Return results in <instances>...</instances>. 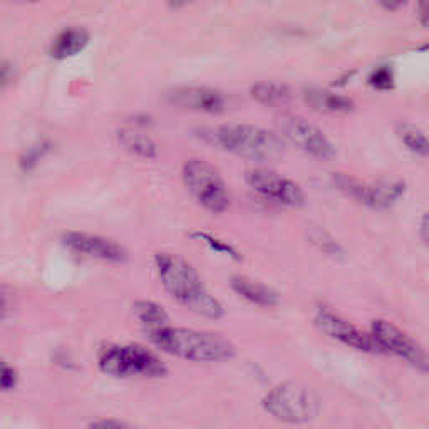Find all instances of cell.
<instances>
[{
	"label": "cell",
	"mask_w": 429,
	"mask_h": 429,
	"mask_svg": "<svg viewBox=\"0 0 429 429\" xmlns=\"http://www.w3.org/2000/svg\"><path fill=\"white\" fill-rule=\"evenodd\" d=\"M154 264L165 290L188 311L207 319H220L225 314L222 304L205 289L195 267L182 257L158 253Z\"/></svg>",
	"instance_id": "6da1fadb"
},
{
	"label": "cell",
	"mask_w": 429,
	"mask_h": 429,
	"mask_svg": "<svg viewBox=\"0 0 429 429\" xmlns=\"http://www.w3.org/2000/svg\"><path fill=\"white\" fill-rule=\"evenodd\" d=\"M149 341L163 353L193 362H218L235 355V347L220 334L203 332L183 327H166L148 330Z\"/></svg>",
	"instance_id": "7a4b0ae2"
},
{
	"label": "cell",
	"mask_w": 429,
	"mask_h": 429,
	"mask_svg": "<svg viewBox=\"0 0 429 429\" xmlns=\"http://www.w3.org/2000/svg\"><path fill=\"white\" fill-rule=\"evenodd\" d=\"M213 136L225 151L252 161H278L285 151L280 136L253 124H223Z\"/></svg>",
	"instance_id": "3957f363"
},
{
	"label": "cell",
	"mask_w": 429,
	"mask_h": 429,
	"mask_svg": "<svg viewBox=\"0 0 429 429\" xmlns=\"http://www.w3.org/2000/svg\"><path fill=\"white\" fill-rule=\"evenodd\" d=\"M100 369L116 379L128 377H163L166 369L156 354L143 346H107L100 354Z\"/></svg>",
	"instance_id": "277c9868"
},
{
	"label": "cell",
	"mask_w": 429,
	"mask_h": 429,
	"mask_svg": "<svg viewBox=\"0 0 429 429\" xmlns=\"http://www.w3.org/2000/svg\"><path fill=\"white\" fill-rule=\"evenodd\" d=\"M261 407L278 421L302 424L315 418L319 411V397L306 386L284 381L265 394Z\"/></svg>",
	"instance_id": "5b68a950"
},
{
	"label": "cell",
	"mask_w": 429,
	"mask_h": 429,
	"mask_svg": "<svg viewBox=\"0 0 429 429\" xmlns=\"http://www.w3.org/2000/svg\"><path fill=\"white\" fill-rule=\"evenodd\" d=\"M183 182L188 191L205 210L212 213H225L230 208V193L212 163L193 158L183 166Z\"/></svg>",
	"instance_id": "8992f818"
},
{
	"label": "cell",
	"mask_w": 429,
	"mask_h": 429,
	"mask_svg": "<svg viewBox=\"0 0 429 429\" xmlns=\"http://www.w3.org/2000/svg\"><path fill=\"white\" fill-rule=\"evenodd\" d=\"M334 183L347 196L374 210H386L393 207L401 198L406 190V184L401 179H379V182L367 183L354 178L349 173H336Z\"/></svg>",
	"instance_id": "52a82bcc"
},
{
	"label": "cell",
	"mask_w": 429,
	"mask_h": 429,
	"mask_svg": "<svg viewBox=\"0 0 429 429\" xmlns=\"http://www.w3.org/2000/svg\"><path fill=\"white\" fill-rule=\"evenodd\" d=\"M371 334L377 344L383 347L384 354L399 355L418 371L429 372V354L397 325L391 324L389 320L376 319L371 324Z\"/></svg>",
	"instance_id": "ba28073f"
},
{
	"label": "cell",
	"mask_w": 429,
	"mask_h": 429,
	"mask_svg": "<svg viewBox=\"0 0 429 429\" xmlns=\"http://www.w3.org/2000/svg\"><path fill=\"white\" fill-rule=\"evenodd\" d=\"M282 135L297 148L322 161H330L336 158V146L332 144L325 132L300 116H284L278 123Z\"/></svg>",
	"instance_id": "9c48e42d"
},
{
	"label": "cell",
	"mask_w": 429,
	"mask_h": 429,
	"mask_svg": "<svg viewBox=\"0 0 429 429\" xmlns=\"http://www.w3.org/2000/svg\"><path fill=\"white\" fill-rule=\"evenodd\" d=\"M245 179L259 195L277 201L280 205H285V207H302L307 200L306 193L297 183L272 170H248L245 173Z\"/></svg>",
	"instance_id": "30bf717a"
},
{
	"label": "cell",
	"mask_w": 429,
	"mask_h": 429,
	"mask_svg": "<svg viewBox=\"0 0 429 429\" xmlns=\"http://www.w3.org/2000/svg\"><path fill=\"white\" fill-rule=\"evenodd\" d=\"M315 325L325 336L336 339V341L353 347V349L369 354H384L383 347L377 344L372 334L364 332V330L355 327L349 320L342 319V317L334 314V312L320 308L315 315Z\"/></svg>",
	"instance_id": "8fae6325"
},
{
	"label": "cell",
	"mask_w": 429,
	"mask_h": 429,
	"mask_svg": "<svg viewBox=\"0 0 429 429\" xmlns=\"http://www.w3.org/2000/svg\"><path fill=\"white\" fill-rule=\"evenodd\" d=\"M170 104L183 107V109L196 111V113L220 114L226 109V96L222 91L205 86H182L166 93Z\"/></svg>",
	"instance_id": "7c38bea8"
},
{
	"label": "cell",
	"mask_w": 429,
	"mask_h": 429,
	"mask_svg": "<svg viewBox=\"0 0 429 429\" xmlns=\"http://www.w3.org/2000/svg\"><path fill=\"white\" fill-rule=\"evenodd\" d=\"M64 243L74 252L93 257V259L97 260L121 264V261L128 259L126 250L119 243L113 242V240L97 237V235L71 231V233L64 235Z\"/></svg>",
	"instance_id": "4fadbf2b"
},
{
	"label": "cell",
	"mask_w": 429,
	"mask_h": 429,
	"mask_svg": "<svg viewBox=\"0 0 429 429\" xmlns=\"http://www.w3.org/2000/svg\"><path fill=\"white\" fill-rule=\"evenodd\" d=\"M230 287L233 289L242 299L255 304L260 307H273L278 304V294L270 289L268 285L260 284V282L252 280V278L235 275L230 278Z\"/></svg>",
	"instance_id": "5bb4252c"
},
{
	"label": "cell",
	"mask_w": 429,
	"mask_h": 429,
	"mask_svg": "<svg viewBox=\"0 0 429 429\" xmlns=\"http://www.w3.org/2000/svg\"><path fill=\"white\" fill-rule=\"evenodd\" d=\"M304 97L307 104L319 113H349L354 109V101L350 97L322 88H307Z\"/></svg>",
	"instance_id": "9a60e30c"
},
{
	"label": "cell",
	"mask_w": 429,
	"mask_h": 429,
	"mask_svg": "<svg viewBox=\"0 0 429 429\" xmlns=\"http://www.w3.org/2000/svg\"><path fill=\"white\" fill-rule=\"evenodd\" d=\"M88 44H89L88 31H84V29L81 27H67L54 37L49 53L54 59L74 57V55L83 53Z\"/></svg>",
	"instance_id": "2e32d148"
},
{
	"label": "cell",
	"mask_w": 429,
	"mask_h": 429,
	"mask_svg": "<svg viewBox=\"0 0 429 429\" xmlns=\"http://www.w3.org/2000/svg\"><path fill=\"white\" fill-rule=\"evenodd\" d=\"M252 97L265 106H285L294 97V93L287 84L275 83V81H260L252 86Z\"/></svg>",
	"instance_id": "e0dca14e"
},
{
	"label": "cell",
	"mask_w": 429,
	"mask_h": 429,
	"mask_svg": "<svg viewBox=\"0 0 429 429\" xmlns=\"http://www.w3.org/2000/svg\"><path fill=\"white\" fill-rule=\"evenodd\" d=\"M119 143H121L128 151L136 154V156L144 158V160H153L158 156V146L151 138L138 132L135 130H121L118 132Z\"/></svg>",
	"instance_id": "ac0fdd59"
},
{
	"label": "cell",
	"mask_w": 429,
	"mask_h": 429,
	"mask_svg": "<svg viewBox=\"0 0 429 429\" xmlns=\"http://www.w3.org/2000/svg\"><path fill=\"white\" fill-rule=\"evenodd\" d=\"M132 308H135V315L138 317V320L146 327V332L168 325L170 317L160 304L149 302V300H141V302H136Z\"/></svg>",
	"instance_id": "d6986e66"
},
{
	"label": "cell",
	"mask_w": 429,
	"mask_h": 429,
	"mask_svg": "<svg viewBox=\"0 0 429 429\" xmlns=\"http://www.w3.org/2000/svg\"><path fill=\"white\" fill-rule=\"evenodd\" d=\"M397 132L407 149L419 156H429V139L418 126L411 123H399Z\"/></svg>",
	"instance_id": "ffe728a7"
},
{
	"label": "cell",
	"mask_w": 429,
	"mask_h": 429,
	"mask_svg": "<svg viewBox=\"0 0 429 429\" xmlns=\"http://www.w3.org/2000/svg\"><path fill=\"white\" fill-rule=\"evenodd\" d=\"M191 237L201 240V242L207 243L212 250L222 253V255L230 257L231 260H237V261L242 260V253H240L235 247H231L229 242H223V240L213 237V235H210V233H205V231H196V233H191Z\"/></svg>",
	"instance_id": "44dd1931"
},
{
	"label": "cell",
	"mask_w": 429,
	"mask_h": 429,
	"mask_svg": "<svg viewBox=\"0 0 429 429\" xmlns=\"http://www.w3.org/2000/svg\"><path fill=\"white\" fill-rule=\"evenodd\" d=\"M369 84L372 88L379 89V91H386V89L394 88V71L391 66H379L372 71L369 76Z\"/></svg>",
	"instance_id": "7402d4cb"
},
{
	"label": "cell",
	"mask_w": 429,
	"mask_h": 429,
	"mask_svg": "<svg viewBox=\"0 0 429 429\" xmlns=\"http://www.w3.org/2000/svg\"><path fill=\"white\" fill-rule=\"evenodd\" d=\"M17 381L19 377H17L15 369L0 360V391H12L17 386Z\"/></svg>",
	"instance_id": "603a6c76"
},
{
	"label": "cell",
	"mask_w": 429,
	"mask_h": 429,
	"mask_svg": "<svg viewBox=\"0 0 429 429\" xmlns=\"http://www.w3.org/2000/svg\"><path fill=\"white\" fill-rule=\"evenodd\" d=\"M88 429H135L131 424L114 418H100L89 423Z\"/></svg>",
	"instance_id": "cb8c5ba5"
},
{
	"label": "cell",
	"mask_w": 429,
	"mask_h": 429,
	"mask_svg": "<svg viewBox=\"0 0 429 429\" xmlns=\"http://www.w3.org/2000/svg\"><path fill=\"white\" fill-rule=\"evenodd\" d=\"M12 79H14V69H12V66L6 61H0V89L6 88Z\"/></svg>",
	"instance_id": "d4e9b609"
},
{
	"label": "cell",
	"mask_w": 429,
	"mask_h": 429,
	"mask_svg": "<svg viewBox=\"0 0 429 429\" xmlns=\"http://www.w3.org/2000/svg\"><path fill=\"white\" fill-rule=\"evenodd\" d=\"M418 17L419 22H421L424 27L429 29V2H421L418 6Z\"/></svg>",
	"instance_id": "484cf974"
},
{
	"label": "cell",
	"mask_w": 429,
	"mask_h": 429,
	"mask_svg": "<svg viewBox=\"0 0 429 429\" xmlns=\"http://www.w3.org/2000/svg\"><path fill=\"white\" fill-rule=\"evenodd\" d=\"M419 233H421V238L426 242V245H429V213L423 217L421 225H419Z\"/></svg>",
	"instance_id": "4316f807"
},
{
	"label": "cell",
	"mask_w": 429,
	"mask_h": 429,
	"mask_svg": "<svg viewBox=\"0 0 429 429\" xmlns=\"http://www.w3.org/2000/svg\"><path fill=\"white\" fill-rule=\"evenodd\" d=\"M401 6H402V4H388V2H383V7H388V8H399Z\"/></svg>",
	"instance_id": "83f0119b"
},
{
	"label": "cell",
	"mask_w": 429,
	"mask_h": 429,
	"mask_svg": "<svg viewBox=\"0 0 429 429\" xmlns=\"http://www.w3.org/2000/svg\"><path fill=\"white\" fill-rule=\"evenodd\" d=\"M0 319H2V315H0Z\"/></svg>",
	"instance_id": "f1b7e54d"
}]
</instances>
